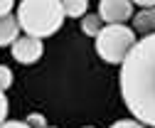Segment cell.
I'll use <instances>...</instances> for the list:
<instances>
[{
  "label": "cell",
  "mask_w": 155,
  "mask_h": 128,
  "mask_svg": "<svg viewBox=\"0 0 155 128\" xmlns=\"http://www.w3.org/2000/svg\"><path fill=\"white\" fill-rule=\"evenodd\" d=\"M12 10V0H0V15H8Z\"/></svg>",
  "instance_id": "cell-15"
},
{
  "label": "cell",
  "mask_w": 155,
  "mask_h": 128,
  "mask_svg": "<svg viewBox=\"0 0 155 128\" xmlns=\"http://www.w3.org/2000/svg\"><path fill=\"white\" fill-rule=\"evenodd\" d=\"M62 8H64V15L81 17L89 8V0H62Z\"/></svg>",
  "instance_id": "cell-8"
},
{
  "label": "cell",
  "mask_w": 155,
  "mask_h": 128,
  "mask_svg": "<svg viewBox=\"0 0 155 128\" xmlns=\"http://www.w3.org/2000/svg\"><path fill=\"white\" fill-rule=\"evenodd\" d=\"M27 123H30L32 128H45V126H47L42 113H30V116H27Z\"/></svg>",
  "instance_id": "cell-11"
},
{
  "label": "cell",
  "mask_w": 155,
  "mask_h": 128,
  "mask_svg": "<svg viewBox=\"0 0 155 128\" xmlns=\"http://www.w3.org/2000/svg\"><path fill=\"white\" fill-rule=\"evenodd\" d=\"M86 128H91V126H86Z\"/></svg>",
  "instance_id": "cell-17"
},
{
  "label": "cell",
  "mask_w": 155,
  "mask_h": 128,
  "mask_svg": "<svg viewBox=\"0 0 155 128\" xmlns=\"http://www.w3.org/2000/svg\"><path fill=\"white\" fill-rule=\"evenodd\" d=\"M111 128H145V126L138 123V121H118V123H113Z\"/></svg>",
  "instance_id": "cell-12"
},
{
  "label": "cell",
  "mask_w": 155,
  "mask_h": 128,
  "mask_svg": "<svg viewBox=\"0 0 155 128\" xmlns=\"http://www.w3.org/2000/svg\"><path fill=\"white\" fill-rule=\"evenodd\" d=\"M0 128H32L30 123H22V121H3V123H0Z\"/></svg>",
  "instance_id": "cell-14"
},
{
  "label": "cell",
  "mask_w": 155,
  "mask_h": 128,
  "mask_svg": "<svg viewBox=\"0 0 155 128\" xmlns=\"http://www.w3.org/2000/svg\"><path fill=\"white\" fill-rule=\"evenodd\" d=\"M17 32H20V22H17V17H12L10 12L8 15H0V47L12 44L17 40Z\"/></svg>",
  "instance_id": "cell-6"
},
{
  "label": "cell",
  "mask_w": 155,
  "mask_h": 128,
  "mask_svg": "<svg viewBox=\"0 0 155 128\" xmlns=\"http://www.w3.org/2000/svg\"><path fill=\"white\" fill-rule=\"evenodd\" d=\"M130 3H138L143 8H155V0H130Z\"/></svg>",
  "instance_id": "cell-16"
},
{
  "label": "cell",
  "mask_w": 155,
  "mask_h": 128,
  "mask_svg": "<svg viewBox=\"0 0 155 128\" xmlns=\"http://www.w3.org/2000/svg\"><path fill=\"white\" fill-rule=\"evenodd\" d=\"M101 17L99 15H84V20H81V30L86 34H91V37H96V34L101 32Z\"/></svg>",
  "instance_id": "cell-9"
},
{
  "label": "cell",
  "mask_w": 155,
  "mask_h": 128,
  "mask_svg": "<svg viewBox=\"0 0 155 128\" xmlns=\"http://www.w3.org/2000/svg\"><path fill=\"white\" fill-rule=\"evenodd\" d=\"M42 42L40 37H30V34H25V37H17L12 42V57L20 62V64H35L37 59L42 57Z\"/></svg>",
  "instance_id": "cell-5"
},
{
  "label": "cell",
  "mask_w": 155,
  "mask_h": 128,
  "mask_svg": "<svg viewBox=\"0 0 155 128\" xmlns=\"http://www.w3.org/2000/svg\"><path fill=\"white\" fill-rule=\"evenodd\" d=\"M45 128H47V126H45Z\"/></svg>",
  "instance_id": "cell-18"
},
{
  "label": "cell",
  "mask_w": 155,
  "mask_h": 128,
  "mask_svg": "<svg viewBox=\"0 0 155 128\" xmlns=\"http://www.w3.org/2000/svg\"><path fill=\"white\" fill-rule=\"evenodd\" d=\"M133 12L130 0H101L99 3V17L108 25H123Z\"/></svg>",
  "instance_id": "cell-4"
},
{
  "label": "cell",
  "mask_w": 155,
  "mask_h": 128,
  "mask_svg": "<svg viewBox=\"0 0 155 128\" xmlns=\"http://www.w3.org/2000/svg\"><path fill=\"white\" fill-rule=\"evenodd\" d=\"M10 84H12V71H10L8 67H0V89L5 91Z\"/></svg>",
  "instance_id": "cell-10"
},
{
  "label": "cell",
  "mask_w": 155,
  "mask_h": 128,
  "mask_svg": "<svg viewBox=\"0 0 155 128\" xmlns=\"http://www.w3.org/2000/svg\"><path fill=\"white\" fill-rule=\"evenodd\" d=\"M121 96L140 123L155 128V34L135 40L121 62Z\"/></svg>",
  "instance_id": "cell-1"
},
{
  "label": "cell",
  "mask_w": 155,
  "mask_h": 128,
  "mask_svg": "<svg viewBox=\"0 0 155 128\" xmlns=\"http://www.w3.org/2000/svg\"><path fill=\"white\" fill-rule=\"evenodd\" d=\"M5 116H8V99L3 94V89H0V123L5 121Z\"/></svg>",
  "instance_id": "cell-13"
},
{
  "label": "cell",
  "mask_w": 155,
  "mask_h": 128,
  "mask_svg": "<svg viewBox=\"0 0 155 128\" xmlns=\"http://www.w3.org/2000/svg\"><path fill=\"white\" fill-rule=\"evenodd\" d=\"M17 22L30 37H49L64 22L62 0H22L17 8Z\"/></svg>",
  "instance_id": "cell-2"
},
{
  "label": "cell",
  "mask_w": 155,
  "mask_h": 128,
  "mask_svg": "<svg viewBox=\"0 0 155 128\" xmlns=\"http://www.w3.org/2000/svg\"><path fill=\"white\" fill-rule=\"evenodd\" d=\"M135 44V32L126 25H106L96 34V52L108 64H121Z\"/></svg>",
  "instance_id": "cell-3"
},
{
  "label": "cell",
  "mask_w": 155,
  "mask_h": 128,
  "mask_svg": "<svg viewBox=\"0 0 155 128\" xmlns=\"http://www.w3.org/2000/svg\"><path fill=\"white\" fill-rule=\"evenodd\" d=\"M133 27H135V32H140L143 37H148V34H155V8H145V10H140L138 15L133 17Z\"/></svg>",
  "instance_id": "cell-7"
}]
</instances>
